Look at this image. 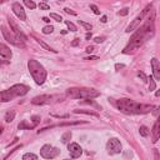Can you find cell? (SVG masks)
I'll use <instances>...</instances> for the list:
<instances>
[{
    "mask_svg": "<svg viewBox=\"0 0 160 160\" xmlns=\"http://www.w3.org/2000/svg\"><path fill=\"white\" fill-rule=\"evenodd\" d=\"M155 150V156H156V159H159V155H158V150L156 149H154Z\"/></svg>",
    "mask_w": 160,
    "mask_h": 160,
    "instance_id": "obj_45",
    "label": "cell"
},
{
    "mask_svg": "<svg viewBox=\"0 0 160 160\" xmlns=\"http://www.w3.org/2000/svg\"><path fill=\"white\" fill-rule=\"evenodd\" d=\"M39 8L42 9V10H49V9H50V6H49L46 3H40V4H39Z\"/></svg>",
    "mask_w": 160,
    "mask_h": 160,
    "instance_id": "obj_30",
    "label": "cell"
},
{
    "mask_svg": "<svg viewBox=\"0 0 160 160\" xmlns=\"http://www.w3.org/2000/svg\"><path fill=\"white\" fill-rule=\"evenodd\" d=\"M128 13H129V9L128 8H124V9H122L119 11V15L120 16H125V15H128Z\"/></svg>",
    "mask_w": 160,
    "mask_h": 160,
    "instance_id": "obj_31",
    "label": "cell"
},
{
    "mask_svg": "<svg viewBox=\"0 0 160 160\" xmlns=\"http://www.w3.org/2000/svg\"><path fill=\"white\" fill-rule=\"evenodd\" d=\"M11 50L5 45V44H0V56H2L4 63H9V60L11 59Z\"/></svg>",
    "mask_w": 160,
    "mask_h": 160,
    "instance_id": "obj_13",
    "label": "cell"
},
{
    "mask_svg": "<svg viewBox=\"0 0 160 160\" xmlns=\"http://www.w3.org/2000/svg\"><path fill=\"white\" fill-rule=\"evenodd\" d=\"M154 19H155V14L153 11L151 16H149L146 19V22L144 23V25H142L140 28L136 29V33L131 36L129 44L123 50L124 54H133V53H135L140 46H142L144 43H146L148 40L154 35V31H155Z\"/></svg>",
    "mask_w": 160,
    "mask_h": 160,
    "instance_id": "obj_1",
    "label": "cell"
},
{
    "mask_svg": "<svg viewBox=\"0 0 160 160\" xmlns=\"http://www.w3.org/2000/svg\"><path fill=\"white\" fill-rule=\"evenodd\" d=\"M23 160H36V155H34L31 153H26V154H24Z\"/></svg>",
    "mask_w": 160,
    "mask_h": 160,
    "instance_id": "obj_24",
    "label": "cell"
},
{
    "mask_svg": "<svg viewBox=\"0 0 160 160\" xmlns=\"http://www.w3.org/2000/svg\"><path fill=\"white\" fill-rule=\"evenodd\" d=\"M98 56H89V58H85V60H96Z\"/></svg>",
    "mask_w": 160,
    "mask_h": 160,
    "instance_id": "obj_40",
    "label": "cell"
},
{
    "mask_svg": "<svg viewBox=\"0 0 160 160\" xmlns=\"http://www.w3.org/2000/svg\"><path fill=\"white\" fill-rule=\"evenodd\" d=\"M54 99H60V98L54 95H39L31 100V103L34 105H44V104H50Z\"/></svg>",
    "mask_w": 160,
    "mask_h": 160,
    "instance_id": "obj_10",
    "label": "cell"
},
{
    "mask_svg": "<svg viewBox=\"0 0 160 160\" xmlns=\"http://www.w3.org/2000/svg\"><path fill=\"white\" fill-rule=\"evenodd\" d=\"M13 11H14V14H15L20 20H26L25 10H24L23 5L20 4V3H14V4H13Z\"/></svg>",
    "mask_w": 160,
    "mask_h": 160,
    "instance_id": "obj_12",
    "label": "cell"
},
{
    "mask_svg": "<svg viewBox=\"0 0 160 160\" xmlns=\"http://www.w3.org/2000/svg\"><path fill=\"white\" fill-rule=\"evenodd\" d=\"M85 38H86V39H88V40H89V39H90V38H91V33H88V34H86V36H85Z\"/></svg>",
    "mask_w": 160,
    "mask_h": 160,
    "instance_id": "obj_42",
    "label": "cell"
},
{
    "mask_svg": "<svg viewBox=\"0 0 160 160\" xmlns=\"http://www.w3.org/2000/svg\"><path fill=\"white\" fill-rule=\"evenodd\" d=\"M90 9H91V10L94 11V14H96V15H99V14H100V10L98 9V6H96V5L91 4V5H90Z\"/></svg>",
    "mask_w": 160,
    "mask_h": 160,
    "instance_id": "obj_32",
    "label": "cell"
},
{
    "mask_svg": "<svg viewBox=\"0 0 160 160\" xmlns=\"http://www.w3.org/2000/svg\"><path fill=\"white\" fill-rule=\"evenodd\" d=\"M138 76H139V78H142V79H143V82H148V76H146L144 73L139 71V73H138Z\"/></svg>",
    "mask_w": 160,
    "mask_h": 160,
    "instance_id": "obj_33",
    "label": "cell"
},
{
    "mask_svg": "<svg viewBox=\"0 0 160 160\" xmlns=\"http://www.w3.org/2000/svg\"><path fill=\"white\" fill-rule=\"evenodd\" d=\"M24 4H25L28 8H30V9H35V8H36V4H35L34 2H31V0H25Z\"/></svg>",
    "mask_w": 160,
    "mask_h": 160,
    "instance_id": "obj_29",
    "label": "cell"
},
{
    "mask_svg": "<svg viewBox=\"0 0 160 160\" xmlns=\"http://www.w3.org/2000/svg\"><path fill=\"white\" fill-rule=\"evenodd\" d=\"M50 18L54 19L55 22H59V23H60V22H63V18L60 16V15H58V14H55V13H51V14H50Z\"/></svg>",
    "mask_w": 160,
    "mask_h": 160,
    "instance_id": "obj_27",
    "label": "cell"
},
{
    "mask_svg": "<svg viewBox=\"0 0 160 160\" xmlns=\"http://www.w3.org/2000/svg\"><path fill=\"white\" fill-rule=\"evenodd\" d=\"M104 39H105L104 36H102V38L98 36V38H95L94 40H95V43H103V42H104Z\"/></svg>",
    "mask_w": 160,
    "mask_h": 160,
    "instance_id": "obj_35",
    "label": "cell"
},
{
    "mask_svg": "<svg viewBox=\"0 0 160 160\" xmlns=\"http://www.w3.org/2000/svg\"><path fill=\"white\" fill-rule=\"evenodd\" d=\"M148 83H149V90L150 91H153V90H155V80H154V78L153 76H150V78H148Z\"/></svg>",
    "mask_w": 160,
    "mask_h": 160,
    "instance_id": "obj_22",
    "label": "cell"
},
{
    "mask_svg": "<svg viewBox=\"0 0 160 160\" xmlns=\"http://www.w3.org/2000/svg\"><path fill=\"white\" fill-rule=\"evenodd\" d=\"M106 150L111 155L119 154L120 151H122V143H120L116 138H111L108 142V144H106Z\"/></svg>",
    "mask_w": 160,
    "mask_h": 160,
    "instance_id": "obj_9",
    "label": "cell"
},
{
    "mask_svg": "<svg viewBox=\"0 0 160 160\" xmlns=\"http://www.w3.org/2000/svg\"><path fill=\"white\" fill-rule=\"evenodd\" d=\"M28 69L38 85H43L46 80V70L38 60L30 59L28 62Z\"/></svg>",
    "mask_w": 160,
    "mask_h": 160,
    "instance_id": "obj_3",
    "label": "cell"
},
{
    "mask_svg": "<svg viewBox=\"0 0 160 160\" xmlns=\"http://www.w3.org/2000/svg\"><path fill=\"white\" fill-rule=\"evenodd\" d=\"M153 114H154L155 116H160V105H159L155 110H153Z\"/></svg>",
    "mask_w": 160,
    "mask_h": 160,
    "instance_id": "obj_34",
    "label": "cell"
},
{
    "mask_svg": "<svg viewBox=\"0 0 160 160\" xmlns=\"http://www.w3.org/2000/svg\"><path fill=\"white\" fill-rule=\"evenodd\" d=\"M79 43H80V39H78V38H76V39H74V42L71 43V46H78V45H79Z\"/></svg>",
    "mask_w": 160,
    "mask_h": 160,
    "instance_id": "obj_36",
    "label": "cell"
},
{
    "mask_svg": "<svg viewBox=\"0 0 160 160\" xmlns=\"http://www.w3.org/2000/svg\"><path fill=\"white\" fill-rule=\"evenodd\" d=\"M15 118V111L14 110H9L6 114H5V122L6 123H11Z\"/></svg>",
    "mask_w": 160,
    "mask_h": 160,
    "instance_id": "obj_19",
    "label": "cell"
},
{
    "mask_svg": "<svg viewBox=\"0 0 160 160\" xmlns=\"http://www.w3.org/2000/svg\"><path fill=\"white\" fill-rule=\"evenodd\" d=\"M2 33H3V35H4V38H5L6 42H9L10 44H13V45H15V46H18V48H24V43L22 42V40H20L19 38H16L15 35L10 34L4 26H2Z\"/></svg>",
    "mask_w": 160,
    "mask_h": 160,
    "instance_id": "obj_8",
    "label": "cell"
},
{
    "mask_svg": "<svg viewBox=\"0 0 160 160\" xmlns=\"http://www.w3.org/2000/svg\"><path fill=\"white\" fill-rule=\"evenodd\" d=\"M9 24H10V28H11V30L14 31V34H15V36L16 38H19L20 40H22V42L24 43V42H26V36L24 35V33L20 30L19 28H18V25L15 24V22L13 19H9Z\"/></svg>",
    "mask_w": 160,
    "mask_h": 160,
    "instance_id": "obj_11",
    "label": "cell"
},
{
    "mask_svg": "<svg viewBox=\"0 0 160 160\" xmlns=\"http://www.w3.org/2000/svg\"><path fill=\"white\" fill-rule=\"evenodd\" d=\"M79 24L82 25V26H84L85 30H88V31H90V30L93 29V26H91L90 24H88V23H85V22H82V20H79Z\"/></svg>",
    "mask_w": 160,
    "mask_h": 160,
    "instance_id": "obj_28",
    "label": "cell"
},
{
    "mask_svg": "<svg viewBox=\"0 0 160 160\" xmlns=\"http://www.w3.org/2000/svg\"><path fill=\"white\" fill-rule=\"evenodd\" d=\"M53 31H54V26L53 25H46V26L43 28V33L44 34H51Z\"/></svg>",
    "mask_w": 160,
    "mask_h": 160,
    "instance_id": "obj_26",
    "label": "cell"
},
{
    "mask_svg": "<svg viewBox=\"0 0 160 160\" xmlns=\"http://www.w3.org/2000/svg\"><path fill=\"white\" fill-rule=\"evenodd\" d=\"M75 114H85V115H93V116H99L95 111H91V110H74Z\"/></svg>",
    "mask_w": 160,
    "mask_h": 160,
    "instance_id": "obj_20",
    "label": "cell"
},
{
    "mask_svg": "<svg viewBox=\"0 0 160 160\" xmlns=\"http://www.w3.org/2000/svg\"><path fill=\"white\" fill-rule=\"evenodd\" d=\"M151 9V4H149V5H146V8L142 11V13H140L134 20H133V22L129 24V26L126 28V33H131V31H134L135 29H138V28H140V24H142V22H143V20H144V18H145V15L148 14V11Z\"/></svg>",
    "mask_w": 160,
    "mask_h": 160,
    "instance_id": "obj_6",
    "label": "cell"
},
{
    "mask_svg": "<svg viewBox=\"0 0 160 160\" xmlns=\"http://www.w3.org/2000/svg\"><path fill=\"white\" fill-rule=\"evenodd\" d=\"M59 154H60V150L58 148L53 146V145H49V144L44 145L42 149H40V155H42L44 159H54Z\"/></svg>",
    "mask_w": 160,
    "mask_h": 160,
    "instance_id": "obj_7",
    "label": "cell"
},
{
    "mask_svg": "<svg viewBox=\"0 0 160 160\" xmlns=\"http://www.w3.org/2000/svg\"><path fill=\"white\" fill-rule=\"evenodd\" d=\"M70 139H71V133H70V131H68V133H65V134L62 136V143L66 144Z\"/></svg>",
    "mask_w": 160,
    "mask_h": 160,
    "instance_id": "obj_23",
    "label": "cell"
},
{
    "mask_svg": "<svg viewBox=\"0 0 160 160\" xmlns=\"http://www.w3.org/2000/svg\"><path fill=\"white\" fill-rule=\"evenodd\" d=\"M139 133H140V135L142 136H144V138H146L148 135H149V129L146 128V126H140V129H139Z\"/></svg>",
    "mask_w": 160,
    "mask_h": 160,
    "instance_id": "obj_21",
    "label": "cell"
},
{
    "mask_svg": "<svg viewBox=\"0 0 160 160\" xmlns=\"http://www.w3.org/2000/svg\"><path fill=\"white\" fill-rule=\"evenodd\" d=\"M94 49H95L94 46H88V48H86V51H88V53H93Z\"/></svg>",
    "mask_w": 160,
    "mask_h": 160,
    "instance_id": "obj_39",
    "label": "cell"
},
{
    "mask_svg": "<svg viewBox=\"0 0 160 160\" xmlns=\"http://www.w3.org/2000/svg\"><path fill=\"white\" fill-rule=\"evenodd\" d=\"M64 10H65V13H68V14H71V15H75V11H73V10H70L69 8H65Z\"/></svg>",
    "mask_w": 160,
    "mask_h": 160,
    "instance_id": "obj_37",
    "label": "cell"
},
{
    "mask_svg": "<svg viewBox=\"0 0 160 160\" xmlns=\"http://www.w3.org/2000/svg\"><path fill=\"white\" fill-rule=\"evenodd\" d=\"M155 96H158V98H159V96H160V90H158V91H156V93H155Z\"/></svg>",
    "mask_w": 160,
    "mask_h": 160,
    "instance_id": "obj_44",
    "label": "cell"
},
{
    "mask_svg": "<svg viewBox=\"0 0 160 160\" xmlns=\"http://www.w3.org/2000/svg\"><path fill=\"white\" fill-rule=\"evenodd\" d=\"M33 128H35V125L34 124H29L26 120H23V122L19 124V129L20 130H23V129H33Z\"/></svg>",
    "mask_w": 160,
    "mask_h": 160,
    "instance_id": "obj_18",
    "label": "cell"
},
{
    "mask_svg": "<svg viewBox=\"0 0 160 160\" xmlns=\"http://www.w3.org/2000/svg\"><path fill=\"white\" fill-rule=\"evenodd\" d=\"M124 66H125L124 64H116V65H115V69H116V70H119V69H123Z\"/></svg>",
    "mask_w": 160,
    "mask_h": 160,
    "instance_id": "obj_38",
    "label": "cell"
},
{
    "mask_svg": "<svg viewBox=\"0 0 160 160\" xmlns=\"http://www.w3.org/2000/svg\"><path fill=\"white\" fill-rule=\"evenodd\" d=\"M65 24H66V26H68V29H69L70 31H74V33H75V31L78 30V29H76V26H75L71 22H69V20H65Z\"/></svg>",
    "mask_w": 160,
    "mask_h": 160,
    "instance_id": "obj_25",
    "label": "cell"
},
{
    "mask_svg": "<svg viewBox=\"0 0 160 160\" xmlns=\"http://www.w3.org/2000/svg\"><path fill=\"white\" fill-rule=\"evenodd\" d=\"M115 106L124 114L129 115H138V114H146L155 109L154 105L150 104H140L130 99H119L116 100Z\"/></svg>",
    "mask_w": 160,
    "mask_h": 160,
    "instance_id": "obj_2",
    "label": "cell"
},
{
    "mask_svg": "<svg viewBox=\"0 0 160 160\" xmlns=\"http://www.w3.org/2000/svg\"><path fill=\"white\" fill-rule=\"evenodd\" d=\"M159 139H160V116L158 118V120L155 122V124L153 126V130H151V142L156 143Z\"/></svg>",
    "mask_w": 160,
    "mask_h": 160,
    "instance_id": "obj_14",
    "label": "cell"
},
{
    "mask_svg": "<svg viewBox=\"0 0 160 160\" xmlns=\"http://www.w3.org/2000/svg\"><path fill=\"white\" fill-rule=\"evenodd\" d=\"M100 93L90 88H71L66 90V96L71 99H93L98 98Z\"/></svg>",
    "mask_w": 160,
    "mask_h": 160,
    "instance_id": "obj_4",
    "label": "cell"
},
{
    "mask_svg": "<svg viewBox=\"0 0 160 160\" xmlns=\"http://www.w3.org/2000/svg\"><path fill=\"white\" fill-rule=\"evenodd\" d=\"M28 91H29V86L23 85V84H16V85L11 86L10 89L2 91L0 96H2V102H3V103H6V102H10V100H13V99L16 98V96H23V95H25Z\"/></svg>",
    "mask_w": 160,
    "mask_h": 160,
    "instance_id": "obj_5",
    "label": "cell"
},
{
    "mask_svg": "<svg viewBox=\"0 0 160 160\" xmlns=\"http://www.w3.org/2000/svg\"><path fill=\"white\" fill-rule=\"evenodd\" d=\"M69 153H70V156L71 158H79L83 153V149L80 148L79 144L76 143H71L69 144Z\"/></svg>",
    "mask_w": 160,
    "mask_h": 160,
    "instance_id": "obj_15",
    "label": "cell"
},
{
    "mask_svg": "<svg viewBox=\"0 0 160 160\" xmlns=\"http://www.w3.org/2000/svg\"><path fill=\"white\" fill-rule=\"evenodd\" d=\"M34 39L36 40V43H38V44H40V45H42V46H43V48H44L45 50H48V51H53V53H56V50L51 49V48H50V46H49L48 44H45V43L43 42V40H40V39H38V38H35V36H34Z\"/></svg>",
    "mask_w": 160,
    "mask_h": 160,
    "instance_id": "obj_17",
    "label": "cell"
},
{
    "mask_svg": "<svg viewBox=\"0 0 160 160\" xmlns=\"http://www.w3.org/2000/svg\"><path fill=\"white\" fill-rule=\"evenodd\" d=\"M43 20H44L45 23H49V22H50V20H49V18H43Z\"/></svg>",
    "mask_w": 160,
    "mask_h": 160,
    "instance_id": "obj_43",
    "label": "cell"
},
{
    "mask_svg": "<svg viewBox=\"0 0 160 160\" xmlns=\"http://www.w3.org/2000/svg\"><path fill=\"white\" fill-rule=\"evenodd\" d=\"M106 20H108V18H106V16L104 15V16L102 18V23H106Z\"/></svg>",
    "mask_w": 160,
    "mask_h": 160,
    "instance_id": "obj_41",
    "label": "cell"
},
{
    "mask_svg": "<svg viewBox=\"0 0 160 160\" xmlns=\"http://www.w3.org/2000/svg\"><path fill=\"white\" fill-rule=\"evenodd\" d=\"M151 69H153V75L155 80H160V63L156 58L151 59Z\"/></svg>",
    "mask_w": 160,
    "mask_h": 160,
    "instance_id": "obj_16",
    "label": "cell"
}]
</instances>
